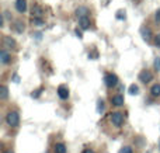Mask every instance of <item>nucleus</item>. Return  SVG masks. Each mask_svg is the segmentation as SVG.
<instances>
[{
    "mask_svg": "<svg viewBox=\"0 0 160 153\" xmlns=\"http://www.w3.org/2000/svg\"><path fill=\"white\" fill-rule=\"evenodd\" d=\"M141 35H142V38H143L145 41L149 42L150 39H152L153 34H152V30H150L149 27H142L141 28Z\"/></svg>",
    "mask_w": 160,
    "mask_h": 153,
    "instance_id": "nucleus-8",
    "label": "nucleus"
},
{
    "mask_svg": "<svg viewBox=\"0 0 160 153\" xmlns=\"http://www.w3.org/2000/svg\"><path fill=\"white\" fill-rule=\"evenodd\" d=\"M97 56H98V53H97V51H94V52L93 53H88V58H90V59H96L97 58Z\"/></svg>",
    "mask_w": 160,
    "mask_h": 153,
    "instance_id": "nucleus-26",
    "label": "nucleus"
},
{
    "mask_svg": "<svg viewBox=\"0 0 160 153\" xmlns=\"http://www.w3.org/2000/svg\"><path fill=\"white\" fill-rule=\"evenodd\" d=\"M112 104L115 107H121V106H124V97H122L121 94H117V96H114L112 97Z\"/></svg>",
    "mask_w": 160,
    "mask_h": 153,
    "instance_id": "nucleus-13",
    "label": "nucleus"
},
{
    "mask_svg": "<svg viewBox=\"0 0 160 153\" xmlns=\"http://www.w3.org/2000/svg\"><path fill=\"white\" fill-rule=\"evenodd\" d=\"M104 83L107 87H115L117 84H118V77H117V75H114V73H107V75L104 76Z\"/></svg>",
    "mask_w": 160,
    "mask_h": 153,
    "instance_id": "nucleus-2",
    "label": "nucleus"
},
{
    "mask_svg": "<svg viewBox=\"0 0 160 153\" xmlns=\"http://www.w3.org/2000/svg\"><path fill=\"white\" fill-rule=\"evenodd\" d=\"M42 90H44V89H38V90H35V91H32V94H31V96H32L34 98L39 97V94H41V91H42Z\"/></svg>",
    "mask_w": 160,
    "mask_h": 153,
    "instance_id": "nucleus-22",
    "label": "nucleus"
},
{
    "mask_svg": "<svg viewBox=\"0 0 160 153\" xmlns=\"http://www.w3.org/2000/svg\"><path fill=\"white\" fill-rule=\"evenodd\" d=\"M3 47L4 49H17V42L11 37L3 35Z\"/></svg>",
    "mask_w": 160,
    "mask_h": 153,
    "instance_id": "nucleus-3",
    "label": "nucleus"
},
{
    "mask_svg": "<svg viewBox=\"0 0 160 153\" xmlns=\"http://www.w3.org/2000/svg\"><path fill=\"white\" fill-rule=\"evenodd\" d=\"M155 20L156 21H160V8L158 11H156V14H155Z\"/></svg>",
    "mask_w": 160,
    "mask_h": 153,
    "instance_id": "nucleus-27",
    "label": "nucleus"
},
{
    "mask_svg": "<svg viewBox=\"0 0 160 153\" xmlns=\"http://www.w3.org/2000/svg\"><path fill=\"white\" fill-rule=\"evenodd\" d=\"M32 24L34 25H38V27H39V25H44V20H42V18H32Z\"/></svg>",
    "mask_w": 160,
    "mask_h": 153,
    "instance_id": "nucleus-19",
    "label": "nucleus"
},
{
    "mask_svg": "<svg viewBox=\"0 0 160 153\" xmlns=\"http://www.w3.org/2000/svg\"><path fill=\"white\" fill-rule=\"evenodd\" d=\"M35 38H37V39L41 38V32H37V34H35Z\"/></svg>",
    "mask_w": 160,
    "mask_h": 153,
    "instance_id": "nucleus-30",
    "label": "nucleus"
},
{
    "mask_svg": "<svg viewBox=\"0 0 160 153\" xmlns=\"http://www.w3.org/2000/svg\"><path fill=\"white\" fill-rule=\"evenodd\" d=\"M58 96L62 100H66V98L69 97V89H68L65 84H61V86L58 87Z\"/></svg>",
    "mask_w": 160,
    "mask_h": 153,
    "instance_id": "nucleus-9",
    "label": "nucleus"
},
{
    "mask_svg": "<svg viewBox=\"0 0 160 153\" xmlns=\"http://www.w3.org/2000/svg\"><path fill=\"white\" fill-rule=\"evenodd\" d=\"M53 151H55V153H66V146L63 143H56Z\"/></svg>",
    "mask_w": 160,
    "mask_h": 153,
    "instance_id": "nucleus-17",
    "label": "nucleus"
},
{
    "mask_svg": "<svg viewBox=\"0 0 160 153\" xmlns=\"http://www.w3.org/2000/svg\"><path fill=\"white\" fill-rule=\"evenodd\" d=\"M150 93H152L153 97H159V96H160V83L153 84L152 89H150Z\"/></svg>",
    "mask_w": 160,
    "mask_h": 153,
    "instance_id": "nucleus-15",
    "label": "nucleus"
},
{
    "mask_svg": "<svg viewBox=\"0 0 160 153\" xmlns=\"http://www.w3.org/2000/svg\"><path fill=\"white\" fill-rule=\"evenodd\" d=\"M155 69L158 70V72L160 70V58H156L155 59Z\"/></svg>",
    "mask_w": 160,
    "mask_h": 153,
    "instance_id": "nucleus-23",
    "label": "nucleus"
},
{
    "mask_svg": "<svg viewBox=\"0 0 160 153\" xmlns=\"http://www.w3.org/2000/svg\"><path fill=\"white\" fill-rule=\"evenodd\" d=\"M97 104H98V106H97V111L101 112L102 110H104V101H102V100H98V103H97Z\"/></svg>",
    "mask_w": 160,
    "mask_h": 153,
    "instance_id": "nucleus-20",
    "label": "nucleus"
},
{
    "mask_svg": "<svg viewBox=\"0 0 160 153\" xmlns=\"http://www.w3.org/2000/svg\"><path fill=\"white\" fill-rule=\"evenodd\" d=\"M75 34H76V35H78V38H80V39H82V38H83V34H82V32H80V31H79V30H75Z\"/></svg>",
    "mask_w": 160,
    "mask_h": 153,
    "instance_id": "nucleus-28",
    "label": "nucleus"
},
{
    "mask_svg": "<svg viewBox=\"0 0 160 153\" xmlns=\"http://www.w3.org/2000/svg\"><path fill=\"white\" fill-rule=\"evenodd\" d=\"M159 149H160V143H159Z\"/></svg>",
    "mask_w": 160,
    "mask_h": 153,
    "instance_id": "nucleus-32",
    "label": "nucleus"
},
{
    "mask_svg": "<svg viewBox=\"0 0 160 153\" xmlns=\"http://www.w3.org/2000/svg\"><path fill=\"white\" fill-rule=\"evenodd\" d=\"M111 122L115 126H121L124 124V114H121V112H112L111 114Z\"/></svg>",
    "mask_w": 160,
    "mask_h": 153,
    "instance_id": "nucleus-5",
    "label": "nucleus"
},
{
    "mask_svg": "<svg viewBox=\"0 0 160 153\" xmlns=\"http://www.w3.org/2000/svg\"><path fill=\"white\" fill-rule=\"evenodd\" d=\"M90 18L88 17H83V18H79V25L82 30H88L90 28Z\"/></svg>",
    "mask_w": 160,
    "mask_h": 153,
    "instance_id": "nucleus-12",
    "label": "nucleus"
},
{
    "mask_svg": "<svg viewBox=\"0 0 160 153\" xmlns=\"http://www.w3.org/2000/svg\"><path fill=\"white\" fill-rule=\"evenodd\" d=\"M6 122H7L10 126H13V128L18 126V124H20V115H18V112H17V111L7 112V115H6Z\"/></svg>",
    "mask_w": 160,
    "mask_h": 153,
    "instance_id": "nucleus-1",
    "label": "nucleus"
},
{
    "mask_svg": "<svg viewBox=\"0 0 160 153\" xmlns=\"http://www.w3.org/2000/svg\"><path fill=\"white\" fill-rule=\"evenodd\" d=\"M16 10L18 13H25V10H27V0H16Z\"/></svg>",
    "mask_w": 160,
    "mask_h": 153,
    "instance_id": "nucleus-11",
    "label": "nucleus"
},
{
    "mask_svg": "<svg viewBox=\"0 0 160 153\" xmlns=\"http://www.w3.org/2000/svg\"><path fill=\"white\" fill-rule=\"evenodd\" d=\"M83 153H94V152L91 151V149H84V151H83Z\"/></svg>",
    "mask_w": 160,
    "mask_h": 153,
    "instance_id": "nucleus-29",
    "label": "nucleus"
},
{
    "mask_svg": "<svg viewBox=\"0 0 160 153\" xmlns=\"http://www.w3.org/2000/svg\"><path fill=\"white\" fill-rule=\"evenodd\" d=\"M0 62H2L3 65H7L11 62V55L7 52V49H4V48L0 51Z\"/></svg>",
    "mask_w": 160,
    "mask_h": 153,
    "instance_id": "nucleus-7",
    "label": "nucleus"
},
{
    "mask_svg": "<svg viewBox=\"0 0 160 153\" xmlns=\"http://www.w3.org/2000/svg\"><path fill=\"white\" fill-rule=\"evenodd\" d=\"M152 79H153V73L148 69H143L141 73H139V80L145 84H148L149 81H152Z\"/></svg>",
    "mask_w": 160,
    "mask_h": 153,
    "instance_id": "nucleus-4",
    "label": "nucleus"
},
{
    "mask_svg": "<svg viewBox=\"0 0 160 153\" xmlns=\"http://www.w3.org/2000/svg\"><path fill=\"white\" fill-rule=\"evenodd\" d=\"M155 45L160 48V34H158V35H156V38H155Z\"/></svg>",
    "mask_w": 160,
    "mask_h": 153,
    "instance_id": "nucleus-25",
    "label": "nucleus"
},
{
    "mask_svg": "<svg viewBox=\"0 0 160 153\" xmlns=\"http://www.w3.org/2000/svg\"><path fill=\"white\" fill-rule=\"evenodd\" d=\"M76 16L79 17V18H83V17H88L87 14H90V10H88L87 7H84V6H80V7L76 8Z\"/></svg>",
    "mask_w": 160,
    "mask_h": 153,
    "instance_id": "nucleus-10",
    "label": "nucleus"
},
{
    "mask_svg": "<svg viewBox=\"0 0 160 153\" xmlns=\"http://www.w3.org/2000/svg\"><path fill=\"white\" fill-rule=\"evenodd\" d=\"M7 97H8V89L6 84H2V86H0V98L6 100Z\"/></svg>",
    "mask_w": 160,
    "mask_h": 153,
    "instance_id": "nucleus-14",
    "label": "nucleus"
},
{
    "mask_svg": "<svg viewBox=\"0 0 160 153\" xmlns=\"http://www.w3.org/2000/svg\"><path fill=\"white\" fill-rule=\"evenodd\" d=\"M119 153H132V149H131L129 146H125V148H122L121 151H119Z\"/></svg>",
    "mask_w": 160,
    "mask_h": 153,
    "instance_id": "nucleus-21",
    "label": "nucleus"
},
{
    "mask_svg": "<svg viewBox=\"0 0 160 153\" xmlns=\"http://www.w3.org/2000/svg\"><path fill=\"white\" fill-rule=\"evenodd\" d=\"M14 30H16L17 32H20V34H21L22 31H24V22H22V21H20V20H17V21L14 22Z\"/></svg>",
    "mask_w": 160,
    "mask_h": 153,
    "instance_id": "nucleus-16",
    "label": "nucleus"
},
{
    "mask_svg": "<svg viewBox=\"0 0 160 153\" xmlns=\"http://www.w3.org/2000/svg\"><path fill=\"white\" fill-rule=\"evenodd\" d=\"M128 91H129V94L136 96V94H139V87L136 86V84H131L129 89H128Z\"/></svg>",
    "mask_w": 160,
    "mask_h": 153,
    "instance_id": "nucleus-18",
    "label": "nucleus"
},
{
    "mask_svg": "<svg viewBox=\"0 0 160 153\" xmlns=\"http://www.w3.org/2000/svg\"><path fill=\"white\" fill-rule=\"evenodd\" d=\"M31 14H32V18H41L42 14H44V8L39 4H34L31 8Z\"/></svg>",
    "mask_w": 160,
    "mask_h": 153,
    "instance_id": "nucleus-6",
    "label": "nucleus"
},
{
    "mask_svg": "<svg viewBox=\"0 0 160 153\" xmlns=\"http://www.w3.org/2000/svg\"><path fill=\"white\" fill-rule=\"evenodd\" d=\"M117 18H125V11L119 10L118 13H117Z\"/></svg>",
    "mask_w": 160,
    "mask_h": 153,
    "instance_id": "nucleus-24",
    "label": "nucleus"
},
{
    "mask_svg": "<svg viewBox=\"0 0 160 153\" xmlns=\"http://www.w3.org/2000/svg\"><path fill=\"white\" fill-rule=\"evenodd\" d=\"M4 153H14V152H13V151H6Z\"/></svg>",
    "mask_w": 160,
    "mask_h": 153,
    "instance_id": "nucleus-31",
    "label": "nucleus"
}]
</instances>
